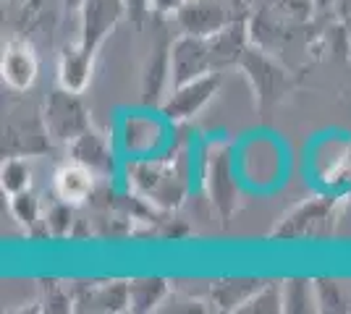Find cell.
<instances>
[{
    "instance_id": "obj_5",
    "label": "cell",
    "mask_w": 351,
    "mask_h": 314,
    "mask_svg": "<svg viewBox=\"0 0 351 314\" xmlns=\"http://www.w3.org/2000/svg\"><path fill=\"white\" fill-rule=\"evenodd\" d=\"M220 87V74L215 71H207V74L197 76L189 84H181L176 87L173 94L162 103V116L171 120H186L191 116H197L207 103L210 97L218 92Z\"/></svg>"
},
{
    "instance_id": "obj_20",
    "label": "cell",
    "mask_w": 351,
    "mask_h": 314,
    "mask_svg": "<svg viewBox=\"0 0 351 314\" xmlns=\"http://www.w3.org/2000/svg\"><path fill=\"white\" fill-rule=\"evenodd\" d=\"M29 165L24 163L21 157H8L3 163V170H0V179H3V189L14 196L19 192H27L29 189Z\"/></svg>"
},
{
    "instance_id": "obj_3",
    "label": "cell",
    "mask_w": 351,
    "mask_h": 314,
    "mask_svg": "<svg viewBox=\"0 0 351 314\" xmlns=\"http://www.w3.org/2000/svg\"><path fill=\"white\" fill-rule=\"evenodd\" d=\"M210 68H213V53H210L207 37L186 31L171 45V84H173V90L194 81L197 76L207 74Z\"/></svg>"
},
{
    "instance_id": "obj_17",
    "label": "cell",
    "mask_w": 351,
    "mask_h": 314,
    "mask_svg": "<svg viewBox=\"0 0 351 314\" xmlns=\"http://www.w3.org/2000/svg\"><path fill=\"white\" fill-rule=\"evenodd\" d=\"M165 81H171V47H158L149 58V66L142 79V100L158 103Z\"/></svg>"
},
{
    "instance_id": "obj_28",
    "label": "cell",
    "mask_w": 351,
    "mask_h": 314,
    "mask_svg": "<svg viewBox=\"0 0 351 314\" xmlns=\"http://www.w3.org/2000/svg\"><path fill=\"white\" fill-rule=\"evenodd\" d=\"M315 3H317V5H320V8H328V5H333V3H336V0H315Z\"/></svg>"
},
{
    "instance_id": "obj_7",
    "label": "cell",
    "mask_w": 351,
    "mask_h": 314,
    "mask_svg": "<svg viewBox=\"0 0 351 314\" xmlns=\"http://www.w3.org/2000/svg\"><path fill=\"white\" fill-rule=\"evenodd\" d=\"M47 126L45 120L40 123L37 118L11 120L5 136H3V155L8 157H29V155H40L47 150Z\"/></svg>"
},
{
    "instance_id": "obj_27",
    "label": "cell",
    "mask_w": 351,
    "mask_h": 314,
    "mask_svg": "<svg viewBox=\"0 0 351 314\" xmlns=\"http://www.w3.org/2000/svg\"><path fill=\"white\" fill-rule=\"evenodd\" d=\"M186 0H149V8L158 14H178Z\"/></svg>"
},
{
    "instance_id": "obj_25",
    "label": "cell",
    "mask_w": 351,
    "mask_h": 314,
    "mask_svg": "<svg viewBox=\"0 0 351 314\" xmlns=\"http://www.w3.org/2000/svg\"><path fill=\"white\" fill-rule=\"evenodd\" d=\"M317 299H320L322 309H341L338 304H341V293H338V288L333 283H328V280H320L317 283Z\"/></svg>"
},
{
    "instance_id": "obj_29",
    "label": "cell",
    "mask_w": 351,
    "mask_h": 314,
    "mask_svg": "<svg viewBox=\"0 0 351 314\" xmlns=\"http://www.w3.org/2000/svg\"><path fill=\"white\" fill-rule=\"evenodd\" d=\"M84 0H66V5H82Z\"/></svg>"
},
{
    "instance_id": "obj_15",
    "label": "cell",
    "mask_w": 351,
    "mask_h": 314,
    "mask_svg": "<svg viewBox=\"0 0 351 314\" xmlns=\"http://www.w3.org/2000/svg\"><path fill=\"white\" fill-rule=\"evenodd\" d=\"M241 63H244V68L249 71L252 81H254V87H257V92H260L263 97L276 100L280 92H283L286 76H283V71L276 68L267 58L257 55V53H244Z\"/></svg>"
},
{
    "instance_id": "obj_19",
    "label": "cell",
    "mask_w": 351,
    "mask_h": 314,
    "mask_svg": "<svg viewBox=\"0 0 351 314\" xmlns=\"http://www.w3.org/2000/svg\"><path fill=\"white\" fill-rule=\"evenodd\" d=\"M236 280H231V283H223L215 291V299H218L220 306H226V309H236L239 304H247L260 288H263V283L260 280H239V285H234Z\"/></svg>"
},
{
    "instance_id": "obj_12",
    "label": "cell",
    "mask_w": 351,
    "mask_h": 314,
    "mask_svg": "<svg viewBox=\"0 0 351 314\" xmlns=\"http://www.w3.org/2000/svg\"><path fill=\"white\" fill-rule=\"evenodd\" d=\"M92 170L82 163L63 165L56 173V194L69 205H82L92 194Z\"/></svg>"
},
{
    "instance_id": "obj_8",
    "label": "cell",
    "mask_w": 351,
    "mask_h": 314,
    "mask_svg": "<svg viewBox=\"0 0 351 314\" xmlns=\"http://www.w3.org/2000/svg\"><path fill=\"white\" fill-rule=\"evenodd\" d=\"M207 186H210V196L220 209L223 218L231 215L236 205V181L234 170H231V152L220 147L210 155V170H207Z\"/></svg>"
},
{
    "instance_id": "obj_4",
    "label": "cell",
    "mask_w": 351,
    "mask_h": 314,
    "mask_svg": "<svg viewBox=\"0 0 351 314\" xmlns=\"http://www.w3.org/2000/svg\"><path fill=\"white\" fill-rule=\"evenodd\" d=\"M79 14H82L79 45L84 47L89 55H95V50L103 45V40L116 29L121 16L126 14V3L123 0H84L79 5Z\"/></svg>"
},
{
    "instance_id": "obj_1",
    "label": "cell",
    "mask_w": 351,
    "mask_h": 314,
    "mask_svg": "<svg viewBox=\"0 0 351 314\" xmlns=\"http://www.w3.org/2000/svg\"><path fill=\"white\" fill-rule=\"evenodd\" d=\"M129 179H132L139 194H145L149 202H155L160 207H176L186 194L184 170L176 163L136 157L129 165Z\"/></svg>"
},
{
    "instance_id": "obj_11",
    "label": "cell",
    "mask_w": 351,
    "mask_h": 314,
    "mask_svg": "<svg viewBox=\"0 0 351 314\" xmlns=\"http://www.w3.org/2000/svg\"><path fill=\"white\" fill-rule=\"evenodd\" d=\"M89 71H92V55H89L84 47L79 45H69L63 47L60 53V63H58V79L60 87L71 92H84L89 81Z\"/></svg>"
},
{
    "instance_id": "obj_13",
    "label": "cell",
    "mask_w": 351,
    "mask_h": 314,
    "mask_svg": "<svg viewBox=\"0 0 351 314\" xmlns=\"http://www.w3.org/2000/svg\"><path fill=\"white\" fill-rule=\"evenodd\" d=\"M210 42V53H213V66H220V63H231L239 55H244L247 50V27L244 21H228L223 29H218L215 34L207 37Z\"/></svg>"
},
{
    "instance_id": "obj_2",
    "label": "cell",
    "mask_w": 351,
    "mask_h": 314,
    "mask_svg": "<svg viewBox=\"0 0 351 314\" xmlns=\"http://www.w3.org/2000/svg\"><path fill=\"white\" fill-rule=\"evenodd\" d=\"M43 120L53 139L69 142V144L89 129V113L84 103L79 100V92H71L66 87L50 92V97L45 103Z\"/></svg>"
},
{
    "instance_id": "obj_6",
    "label": "cell",
    "mask_w": 351,
    "mask_h": 314,
    "mask_svg": "<svg viewBox=\"0 0 351 314\" xmlns=\"http://www.w3.org/2000/svg\"><path fill=\"white\" fill-rule=\"evenodd\" d=\"M0 74L3 81L11 87L14 92H27L37 79V55H34V47L14 37L3 45V55H0Z\"/></svg>"
},
{
    "instance_id": "obj_18",
    "label": "cell",
    "mask_w": 351,
    "mask_h": 314,
    "mask_svg": "<svg viewBox=\"0 0 351 314\" xmlns=\"http://www.w3.org/2000/svg\"><path fill=\"white\" fill-rule=\"evenodd\" d=\"M165 296V280L152 278V280H134L129 285V301L136 312H147L152 309L158 301Z\"/></svg>"
},
{
    "instance_id": "obj_9",
    "label": "cell",
    "mask_w": 351,
    "mask_h": 314,
    "mask_svg": "<svg viewBox=\"0 0 351 314\" xmlns=\"http://www.w3.org/2000/svg\"><path fill=\"white\" fill-rule=\"evenodd\" d=\"M178 21L189 34L210 37L228 24L226 8L215 0H186L178 11Z\"/></svg>"
},
{
    "instance_id": "obj_24",
    "label": "cell",
    "mask_w": 351,
    "mask_h": 314,
    "mask_svg": "<svg viewBox=\"0 0 351 314\" xmlns=\"http://www.w3.org/2000/svg\"><path fill=\"white\" fill-rule=\"evenodd\" d=\"M45 228H47V233H53V236L69 233V228H71V205L63 202V199H60L58 205H53L50 212H47V218H45Z\"/></svg>"
},
{
    "instance_id": "obj_23",
    "label": "cell",
    "mask_w": 351,
    "mask_h": 314,
    "mask_svg": "<svg viewBox=\"0 0 351 314\" xmlns=\"http://www.w3.org/2000/svg\"><path fill=\"white\" fill-rule=\"evenodd\" d=\"M247 304L249 306H241V312H278L280 304H283V296L273 285H263Z\"/></svg>"
},
{
    "instance_id": "obj_10",
    "label": "cell",
    "mask_w": 351,
    "mask_h": 314,
    "mask_svg": "<svg viewBox=\"0 0 351 314\" xmlns=\"http://www.w3.org/2000/svg\"><path fill=\"white\" fill-rule=\"evenodd\" d=\"M71 155H73V163H82L92 173L108 176L113 170V155H110V147H108L105 136H100L97 131H92V129H87L84 134H79L73 139Z\"/></svg>"
},
{
    "instance_id": "obj_26",
    "label": "cell",
    "mask_w": 351,
    "mask_h": 314,
    "mask_svg": "<svg viewBox=\"0 0 351 314\" xmlns=\"http://www.w3.org/2000/svg\"><path fill=\"white\" fill-rule=\"evenodd\" d=\"M123 3H126V14L132 16L136 24H139L147 16V11H149V0H123Z\"/></svg>"
},
{
    "instance_id": "obj_14",
    "label": "cell",
    "mask_w": 351,
    "mask_h": 314,
    "mask_svg": "<svg viewBox=\"0 0 351 314\" xmlns=\"http://www.w3.org/2000/svg\"><path fill=\"white\" fill-rule=\"evenodd\" d=\"M160 139L162 129L158 120L134 116L123 123V150L129 155H149L152 150H158Z\"/></svg>"
},
{
    "instance_id": "obj_21",
    "label": "cell",
    "mask_w": 351,
    "mask_h": 314,
    "mask_svg": "<svg viewBox=\"0 0 351 314\" xmlns=\"http://www.w3.org/2000/svg\"><path fill=\"white\" fill-rule=\"evenodd\" d=\"M11 207H14L16 220L24 225L29 233H37V225H40V202H37V196L29 194V192H19V194H14Z\"/></svg>"
},
{
    "instance_id": "obj_16",
    "label": "cell",
    "mask_w": 351,
    "mask_h": 314,
    "mask_svg": "<svg viewBox=\"0 0 351 314\" xmlns=\"http://www.w3.org/2000/svg\"><path fill=\"white\" fill-rule=\"evenodd\" d=\"M328 209H330L328 199H312V202H307V205H302V207L296 209L291 218H286L280 228H276V236H280V239H296V236L312 233V228L328 215Z\"/></svg>"
},
{
    "instance_id": "obj_22",
    "label": "cell",
    "mask_w": 351,
    "mask_h": 314,
    "mask_svg": "<svg viewBox=\"0 0 351 314\" xmlns=\"http://www.w3.org/2000/svg\"><path fill=\"white\" fill-rule=\"evenodd\" d=\"M312 291H315V288H312L307 280H291V283L286 285V293H283L286 309H289V312H309V309H312L309 304H315Z\"/></svg>"
}]
</instances>
